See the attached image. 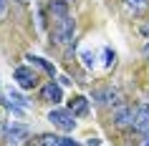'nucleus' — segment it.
<instances>
[{"mask_svg":"<svg viewBox=\"0 0 149 146\" xmlns=\"http://www.w3.org/2000/svg\"><path fill=\"white\" fill-rule=\"evenodd\" d=\"M73 38H76V20L71 15L56 20V28H53V40L56 43L58 46H68V43H73Z\"/></svg>","mask_w":149,"mask_h":146,"instance_id":"obj_1","label":"nucleus"},{"mask_svg":"<svg viewBox=\"0 0 149 146\" xmlns=\"http://www.w3.org/2000/svg\"><path fill=\"white\" fill-rule=\"evenodd\" d=\"M104 55H106V66H111V63H114V61H116V55H114V53H111V51H109V48H106V51H104Z\"/></svg>","mask_w":149,"mask_h":146,"instance_id":"obj_14","label":"nucleus"},{"mask_svg":"<svg viewBox=\"0 0 149 146\" xmlns=\"http://www.w3.org/2000/svg\"><path fill=\"white\" fill-rule=\"evenodd\" d=\"M18 3H28V0H18Z\"/></svg>","mask_w":149,"mask_h":146,"instance_id":"obj_21","label":"nucleus"},{"mask_svg":"<svg viewBox=\"0 0 149 146\" xmlns=\"http://www.w3.org/2000/svg\"><path fill=\"white\" fill-rule=\"evenodd\" d=\"M141 33H144V35H147V38H149V20H147V23H144V25H141Z\"/></svg>","mask_w":149,"mask_h":146,"instance_id":"obj_17","label":"nucleus"},{"mask_svg":"<svg viewBox=\"0 0 149 146\" xmlns=\"http://www.w3.org/2000/svg\"><path fill=\"white\" fill-rule=\"evenodd\" d=\"M5 10H8V0H0V18L5 15Z\"/></svg>","mask_w":149,"mask_h":146,"instance_id":"obj_16","label":"nucleus"},{"mask_svg":"<svg viewBox=\"0 0 149 146\" xmlns=\"http://www.w3.org/2000/svg\"><path fill=\"white\" fill-rule=\"evenodd\" d=\"M25 61H31L33 66H38V68H43V71L48 73V76H56V66H53V63H48L46 58H38V55H28Z\"/></svg>","mask_w":149,"mask_h":146,"instance_id":"obj_10","label":"nucleus"},{"mask_svg":"<svg viewBox=\"0 0 149 146\" xmlns=\"http://www.w3.org/2000/svg\"><path fill=\"white\" fill-rule=\"evenodd\" d=\"M48 121L53 123V126H58L61 131H73L76 116L71 113V111H66V108H53V111L48 113Z\"/></svg>","mask_w":149,"mask_h":146,"instance_id":"obj_2","label":"nucleus"},{"mask_svg":"<svg viewBox=\"0 0 149 146\" xmlns=\"http://www.w3.org/2000/svg\"><path fill=\"white\" fill-rule=\"evenodd\" d=\"M40 98L48 101V103H58V101H61V86H56L53 81H51L48 86L40 88Z\"/></svg>","mask_w":149,"mask_h":146,"instance_id":"obj_7","label":"nucleus"},{"mask_svg":"<svg viewBox=\"0 0 149 146\" xmlns=\"http://www.w3.org/2000/svg\"><path fill=\"white\" fill-rule=\"evenodd\" d=\"M134 131H139L141 136H149V103H139L134 108Z\"/></svg>","mask_w":149,"mask_h":146,"instance_id":"obj_4","label":"nucleus"},{"mask_svg":"<svg viewBox=\"0 0 149 146\" xmlns=\"http://www.w3.org/2000/svg\"><path fill=\"white\" fill-rule=\"evenodd\" d=\"M144 58H147V61H149V43H147V46H144Z\"/></svg>","mask_w":149,"mask_h":146,"instance_id":"obj_19","label":"nucleus"},{"mask_svg":"<svg viewBox=\"0 0 149 146\" xmlns=\"http://www.w3.org/2000/svg\"><path fill=\"white\" fill-rule=\"evenodd\" d=\"M126 8L132 10L134 15H141V13H147L149 10V0H124Z\"/></svg>","mask_w":149,"mask_h":146,"instance_id":"obj_11","label":"nucleus"},{"mask_svg":"<svg viewBox=\"0 0 149 146\" xmlns=\"http://www.w3.org/2000/svg\"><path fill=\"white\" fill-rule=\"evenodd\" d=\"M38 146H61V138L51 136V134H40L38 136Z\"/></svg>","mask_w":149,"mask_h":146,"instance_id":"obj_13","label":"nucleus"},{"mask_svg":"<svg viewBox=\"0 0 149 146\" xmlns=\"http://www.w3.org/2000/svg\"><path fill=\"white\" fill-rule=\"evenodd\" d=\"M61 146H79L73 138H61Z\"/></svg>","mask_w":149,"mask_h":146,"instance_id":"obj_15","label":"nucleus"},{"mask_svg":"<svg viewBox=\"0 0 149 146\" xmlns=\"http://www.w3.org/2000/svg\"><path fill=\"white\" fill-rule=\"evenodd\" d=\"M141 146H149V136H144V141H141Z\"/></svg>","mask_w":149,"mask_h":146,"instance_id":"obj_20","label":"nucleus"},{"mask_svg":"<svg viewBox=\"0 0 149 146\" xmlns=\"http://www.w3.org/2000/svg\"><path fill=\"white\" fill-rule=\"evenodd\" d=\"M68 111L73 116H84L88 111V101L84 98V96H76V98H71V103H68Z\"/></svg>","mask_w":149,"mask_h":146,"instance_id":"obj_9","label":"nucleus"},{"mask_svg":"<svg viewBox=\"0 0 149 146\" xmlns=\"http://www.w3.org/2000/svg\"><path fill=\"white\" fill-rule=\"evenodd\" d=\"M48 10H51L53 20H61V18L68 15V0H51L48 3Z\"/></svg>","mask_w":149,"mask_h":146,"instance_id":"obj_8","label":"nucleus"},{"mask_svg":"<svg viewBox=\"0 0 149 146\" xmlns=\"http://www.w3.org/2000/svg\"><path fill=\"white\" fill-rule=\"evenodd\" d=\"M13 78H15L18 86H20V88H25V91L38 86V76H36V71L28 68V66H18L15 73H13Z\"/></svg>","mask_w":149,"mask_h":146,"instance_id":"obj_5","label":"nucleus"},{"mask_svg":"<svg viewBox=\"0 0 149 146\" xmlns=\"http://www.w3.org/2000/svg\"><path fill=\"white\" fill-rule=\"evenodd\" d=\"M94 101L99 103V106H121L124 103V96H121V91H116V88H99V91H94Z\"/></svg>","mask_w":149,"mask_h":146,"instance_id":"obj_3","label":"nucleus"},{"mask_svg":"<svg viewBox=\"0 0 149 146\" xmlns=\"http://www.w3.org/2000/svg\"><path fill=\"white\" fill-rule=\"evenodd\" d=\"M88 146H99V138H88Z\"/></svg>","mask_w":149,"mask_h":146,"instance_id":"obj_18","label":"nucleus"},{"mask_svg":"<svg viewBox=\"0 0 149 146\" xmlns=\"http://www.w3.org/2000/svg\"><path fill=\"white\" fill-rule=\"evenodd\" d=\"M111 121L116 123V126H132L134 123V108L121 103V106L114 108V113H111Z\"/></svg>","mask_w":149,"mask_h":146,"instance_id":"obj_6","label":"nucleus"},{"mask_svg":"<svg viewBox=\"0 0 149 146\" xmlns=\"http://www.w3.org/2000/svg\"><path fill=\"white\" fill-rule=\"evenodd\" d=\"M8 138L10 141H23V138H28V129H23V126H10Z\"/></svg>","mask_w":149,"mask_h":146,"instance_id":"obj_12","label":"nucleus"}]
</instances>
